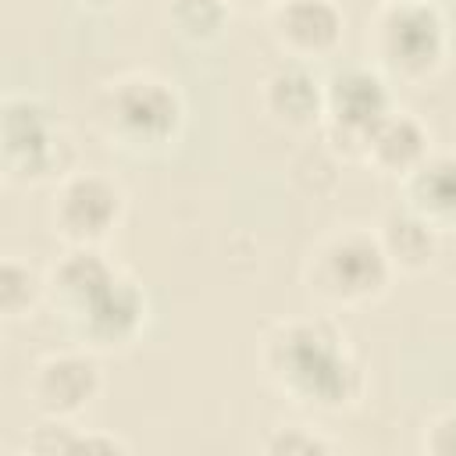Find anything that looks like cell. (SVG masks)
<instances>
[{"mask_svg": "<svg viewBox=\"0 0 456 456\" xmlns=\"http://www.w3.org/2000/svg\"><path fill=\"white\" fill-rule=\"evenodd\" d=\"M260 367L289 403L317 413L353 410L367 392L363 363L328 317L274 321L260 338Z\"/></svg>", "mask_w": 456, "mask_h": 456, "instance_id": "cell-1", "label": "cell"}, {"mask_svg": "<svg viewBox=\"0 0 456 456\" xmlns=\"http://www.w3.org/2000/svg\"><path fill=\"white\" fill-rule=\"evenodd\" d=\"M96 121L110 146L128 153H157L178 139L185 103L167 78L153 71H128L103 86Z\"/></svg>", "mask_w": 456, "mask_h": 456, "instance_id": "cell-2", "label": "cell"}, {"mask_svg": "<svg viewBox=\"0 0 456 456\" xmlns=\"http://www.w3.org/2000/svg\"><path fill=\"white\" fill-rule=\"evenodd\" d=\"M370 53L385 78L420 86L445 64L449 25L435 0H388L370 21Z\"/></svg>", "mask_w": 456, "mask_h": 456, "instance_id": "cell-3", "label": "cell"}, {"mask_svg": "<svg viewBox=\"0 0 456 456\" xmlns=\"http://www.w3.org/2000/svg\"><path fill=\"white\" fill-rule=\"evenodd\" d=\"M392 274L395 271L381 249L378 232L367 228H338L324 235L303 264L306 292L328 306H363L385 296Z\"/></svg>", "mask_w": 456, "mask_h": 456, "instance_id": "cell-4", "label": "cell"}, {"mask_svg": "<svg viewBox=\"0 0 456 456\" xmlns=\"http://www.w3.org/2000/svg\"><path fill=\"white\" fill-rule=\"evenodd\" d=\"M0 150L4 178L14 185H43L71 175L75 146L64 121L39 96L11 93L0 118Z\"/></svg>", "mask_w": 456, "mask_h": 456, "instance_id": "cell-5", "label": "cell"}, {"mask_svg": "<svg viewBox=\"0 0 456 456\" xmlns=\"http://www.w3.org/2000/svg\"><path fill=\"white\" fill-rule=\"evenodd\" d=\"M146 317H150V303H146L142 285L121 267H114L100 285H93L82 296L75 310L64 314V324L86 349L118 353V349H128L142 335Z\"/></svg>", "mask_w": 456, "mask_h": 456, "instance_id": "cell-6", "label": "cell"}, {"mask_svg": "<svg viewBox=\"0 0 456 456\" xmlns=\"http://www.w3.org/2000/svg\"><path fill=\"white\" fill-rule=\"evenodd\" d=\"M392 89L378 68H342L324 82L321 125L331 146L346 157H363L370 132L388 118Z\"/></svg>", "mask_w": 456, "mask_h": 456, "instance_id": "cell-7", "label": "cell"}, {"mask_svg": "<svg viewBox=\"0 0 456 456\" xmlns=\"http://www.w3.org/2000/svg\"><path fill=\"white\" fill-rule=\"evenodd\" d=\"M125 217V192L100 171H71L50 200V228L64 246H103Z\"/></svg>", "mask_w": 456, "mask_h": 456, "instance_id": "cell-8", "label": "cell"}, {"mask_svg": "<svg viewBox=\"0 0 456 456\" xmlns=\"http://www.w3.org/2000/svg\"><path fill=\"white\" fill-rule=\"evenodd\" d=\"M100 363L93 349H64L50 353L36 363L28 378V399L39 417H68L75 420L100 395Z\"/></svg>", "mask_w": 456, "mask_h": 456, "instance_id": "cell-9", "label": "cell"}, {"mask_svg": "<svg viewBox=\"0 0 456 456\" xmlns=\"http://www.w3.org/2000/svg\"><path fill=\"white\" fill-rule=\"evenodd\" d=\"M271 36L289 61H324L342 43L346 18L335 0H278L267 11Z\"/></svg>", "mask_w": 456, "mask_h": 456, "instance_id": "cell-10", "label": "cell"}, {"mask_svg": "<svg viewBox=\"0 0 456 456\" xmlns=\"http://www.w3.org/2000/svg\"><path fill=\"white\" fill-rule=\"evenodd\" d=\"M260 103L281 128H314L324 114V82L314 75V64L285 61L264 78Z\"/></svg>", "mask_w": 456, "mask_h": 456, "instance_id": "cell-11", "label": "cell"}, {"mask_svg": "<svg viewBox=\"0 0 456 456\" xmlns=\"http://www.w3.org/2000/svg\"><path fill=\"white\" fill-rule=\"evenodd\" d=\"M403 207L424 217L438 235L456 232V153H428L406 178H399Z\"/></svg>", "mask_w": 456, "mask_h": 456, "instance_id": "cell-12", "label": "cell"}, {"mask_svg": "<svg viewBox=\"0 0 456 456\" xmlns=\"http://www.w3.org/2000/svg\"><path fill=\"white\" fill-rule=\"evenodd\" d=\"M428 153H431V132H428V125L417 114L392 107L388 118L370 132L360 160H367L370 171H378V175L406 178Z\"/></svg>", "mask_w": 456, "mask_h": 456, "instance_id": "cell-13", "label": "cell"}, {"mask_svg": "<svg viewBox=\"0 0 456 456\" xmlns=\"http://www.w3.org/2000/svg\"><path fill=\"white\" fill-rule=\"evenodd\" d=\"M378 239H381V249L392 264V271H403V274H420L431 267V260L438 256V232L417 217L410 207H392L381 224H378Z\"/></svg>", "mask_w": 456, "mask_h": 456, "instance_id": "cell-14", "label": "cell"}, {"mask_svg": "<svg viewBox=\"0 0 456 456\" xmlns=\"http://www.w3.org/2000/svg\"><path fill=\"white\" fill-rule=\"evenodd\" d=\"M25 449L36 456H75V452H93V456H107V452H132V445L118 435L107 431H86L68 417H43L28 438Z\"/></svg>", "mask_w": 456, "mask_h": 456, "instance_id": "cell-15", "label": "cell"}, {"mask_svg": "<svg viewBox=\"0 0 456 456\" xmlns=\"http://www.w3.org/2000/svg\"><path fill=\"white\" fill-rule=\"evenodd\" d=\"M228 0H167L164 18L175 36L189 43H214L228 25Z\"/></svg>", "mask_w": 456, "mask_h": 456, "instance_id": "cell-16", "label": "cell"}, {"mask_svg": "<svg viewBox=\"0 0 456 456\" xmlns=\"http://www.w3.org/2000/svg\"><path fill=\"white\" fill-rule=\"evenodd\" d=\"M46 296V274H36L32 264H25L21 256H4L0 264V310L4 317H25L36 299Z\"/></svg>", "mask_w": 456, "mask_h": 456, "instance_id": "cell-17", "label": "cell"}, {"mask_svg": "<svg viewBox=\"0 0 456 456\" xmlns=\"http://www.w3.org/2000/svg\"><path fill=\"white\" fill-rule=\"evenodd\" d=\"M331 449H335L331 438H324V435H317V431H310L303 424L274 428L267 435V442H264V452H271V456H324Z\"/></svg>", "mask_w": 456, "mask_h": 456, "instance_id": "cell-18", "label": "cell"}, {"mask_svg": "<svg viewBox=\"0 0 456 456\" xmlns=\"http://www.w3.org/2000/svg\"><path fill=\"white\" fill-rule=\"evenodd\" d=\"M424 449L435 456H456V410L438 413L424 428Z\"/></svg>", "mask_w": 456, "mask_h": 456, "instance_id": "cell-19", "label": "cell"}, {"mask_svg": "<svg viewBox=\"0 0 456 456\" xmlns=\"http://www.w3.org/2000/svg\"><path fill=\"white\" fill-rule=\"evenodd\" d=\"M274 4H278V0H228V7H232V11H246V14H256V11H264V14H267Z\"/></svg>", "mask_w": 456, "mask_h": 456, "instance_id": "cell-20", "label": "cell"}, {"mask_svg": "<svg viewBox=\"0 0 456 456\" xmlns=\"http://www.w3.org/2000/svg\"><path fill=\"white\" fill-rule=\"evenodd\" d=\"M82 7H89V11H114V7H121L125 0H78Z\"/></svg>", "mask_w": 456, "mask_h": 456, "instance_id": "cell-21", "label": "cell"}, {"mask_svg": "<svg viewBox=\"0 0 456 456\" xmlns=\"http://www.w3.org/2000/svg\"><path fill=\"white\" fill-rule=\"evenodd\" d=\"M381 4H388V0H381Z\"/></svg>", "mask_w": 456, "mask_h": 456, "instance_id": "cell-22", "label": "cell"}]
</instances>
